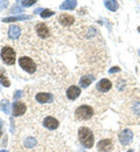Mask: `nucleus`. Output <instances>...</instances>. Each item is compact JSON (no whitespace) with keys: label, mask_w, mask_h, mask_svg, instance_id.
I'll return each mask as SVG.
<instances>
[{"label":"nucleus","mask_w":140,"mask_h":152,"mask_svg":"<svg viewBox=\"0 0 140 152\" xmlns=\"http://www.w3.org/2000/svg\"><path fill=\"white\" fill-rule=\"evenodd\" d=\"M7 1H0V10H2V8H5V7H7Z\"/></svg>","instance_id":"b1692460"},{"label":"nucleus","mask_w":140,"mask_h":152,"mask_svg":"<svg viewBox=\"0 0 140 152\" xmlns=\"http://www.w3.org/2000/svg\"><path fill=\"white\" fill-rule=\"evenodd\" d=\"M127 152H133V151H132V150H128V151H127Z\"/></svg>","instance_id":"c756f323"},{"label":"nucleus","mask_w":140,"mask_h":152,"mask_svg":"<svg viewBox=\"0 0 140 152\" xmlns=\"http://www.w3.org/2000/svg\"><path fill=\"white\" fill-rule=\"evenodd\" d=\"M92 81H94L92 76H84V77H82L80 80V86L82 88H88L91 84Z\"/></svg>","instance_id":"f3484780"},{"label":"nucleus","mask_w":140,"mask_h":152,"mask_svg":"<svg viewBox=\"0 0 140 152\" xmlns=\"http://www.w3.org/2000/svg\"><path fill=\"white\" fill-rule=\"evenodd\" d=\"M132 139H133V132L131 130H128V129H125V130H123L119 133V140L123 145L131 144Z\"/></svg>","instance_id":"423d86ee"},{"label":"nucleus","mask_w":140,"mask_h":152,"mask_svg":"<svg viewBox=\"0 0 140 152\" xmlns=\"http://www.w3.org/2000/svg\"><path fill=\"white\" fill-rule=\"evenodd\" d=\"M35 32H36V34H38L41 39H48L50 37V31H49V28L47 27L46 23H42V22L36 25Z\"/></svg>","instance_id":"39448f33"},{"label":"nucleus","mask_w":140,"mask_h":152,"mask_svg":"<svg viewBox=\"0 0 140 152\" xmlns=\"http://www.w3.org/2000/svg\"><path fill=\"white\" fill-rule=\"evenodd\" d=\"M22 96H23V91H21V90H18L14 93V98H20Z\"/></svg>","instance_id":"5701e85b"},{"label":"nucleus","mask_w":140,"mask_h":152,"mask_svg":"<svg viewBox=\"0 0 140 152\" xmlns=\"http://www.w3.org/2000/svg\"><path fill=\"white\" fill-rule=\"evenodd\" d=\"M29 15H19V17H9L2 19V22H14V21H21V20H29Z\"/></svg>","instance_id":"dca6fc26"},{"label":"nucleus","mask_w":140,"mask_h":152,"mask_svg":"<svg viewBox=\"0 0 140 152\" xmlns=\"http://www.w3.org/2000/svg\"><path fill=\"white\" fill-rule=\"evenodd\" d=\"M42 124H43L44 128H47V129H49V130H55V129L59 128L60 122H59L56 118H54V117H52V116H48V117H46V118L43 119Z\"/></svg>","instance_id":"1a4fd4ad"},{"label":"nucleus","mask_w":140,"mask_h":152,"mask_svg":"<svg viewBox=\"0 0 140 152\" xmlns=\"http://www.w3.org/2000/svg\"><path fill=\"white\" fill-rule=\"evenodd\" d=\"M0 152H7L6 150H2V151H0Z\"/></svg>","instance_id":"c85d7f7f"},{"label":"nucleus","mask_w":140,"mask_h":152,"mask_svg":"<svg viewBox=\"0 0 140 152\" xmlns=\"http://www.w3.org/2000/svg\"><path fill=\"white\" fill-rule=\"evenodd\" d=\"M97 149L99 152H111L113 150V143L111 139H102L97 144Z\"/></svg>","instance_id":"6e6552de"},{"label":"nucleus","mask_w":140,"mask_h":152,"mask_svg":"<svg viewBox=\"0 0 140 152\" xmlns=\"http://www.w3.org/2000/svg\"><path fill=\"white\" fill-rule=\"evenodd\" d=\"M94 116V109L89 105H81L75 110V118L80 121H89Z\"/></svg>","instance_id":"f03ea898"},{"label":"nucleus","mask_w":140,"mask_h":152,"mask_svg":"<svg viewBox=\"0 0 140 152\" xmlns=\"http://www.w3.org/2000/svg\"><path fill=\"white\" fill-rule=\"evenodd\" d=\"M19 64H20L21 68H22L26 73H28V74H33V73H35V70H36V64H35V62L28 56H21L20 58H19Z\"/></svg>","instance_id":"7ed1b4c3"},{"label":"nucleus","mask_w":140,"mask_h":152,"mask_svg":"<svg viewBox=\"0 0 140 152\" xmlns=\"http://www.w3.org/2000/svg\"><path fill=\"white\" fill-rule=\"evenodd\" d=\"M34 4H36V1H32V0H29V1H21V6H23V7H29V6H32V5H34Z\"/></svg>","instance_id":"4be33fe9"},{"label":"nucleus","mask_w":140,"mask_h":152,"mask_svg":"<svg viewBox=\"0 0 140 152\" xmlns=\"http://www.w3.org/2000/svg\"><path fill=\"white\" fill-rule=\"evenodd\" d=\"M116 72H119V68H118V67H113V68L110 69V73H111V74H112V73H116Z\"/></svg>","instance_id":"393cba45"},{"label":"nucleus","mask_w":140,"mask_h":152,"mask_svg":"<svg viewBox=\"0 0 140 152\" xmlns=\"http://www.w3.org/2000/svg\"><path fill=\"white\" fill-rule=\"evenodd\" d=\"M138 32H140V26L138 27Z\"/></svg>","instance_id":"cd10ccee"},{"label":"nucleus","mask_w":140,"mask_h":152,"mask_svg":"<svg viewBox=\"0 0 140 152\" xmlns=\"http://www.w3.org/2000/svg\"><path fill=\"white\" fill-rule=\"evenodd\" d=\"M12 12H20V8H14Z\"/></svg>","instance_id":"a878e982"},{"label":"nucleus","mask_w":140,"mask_h":152,"mask_svg":"<svg viewBox=\"0 0 140 152\" xmlns=\"http://www.w3.org/2000/svg\"><path fill=\"white\" fill-rule=\"evenodd\" d=\"M2 134V130H1V123H0V136Z\"/></svg>","instance_id":"bb28decb"},{"label":"nucleus","mask_w":140,"mask_h":152,"mask_svg":"<svg viewBox=\"0 0 140 152\" xmlns=\"http://www.w3.org/2000/svg\"><path fill=\"white\" fill-rule=\"evenodd\" d=\"M25 111H26V104L25 103L18 101L13 104V116H21V115L25 114Z\"/></svg>","instance_id":"ddd939ff"},{"label":"nucleus","mask_w":140,"mask_h":152,"mask_svg":"<svg viewBox=\"0 0 140 152\" xmlns=\"http://www.w3.org/2000/svg\"><path fill=\"white\" fill-rule=\"evenodd\" d=\"M80 95H81V89L78 87H76V86H71L67 90V97L69 99H71V101L76 99Z\"/></svg>","instance_id":"f8f14e48"},{"label":"nucleus","mask_w":140,"mask_h":152,"mask_svg":"<svg viewBox=\"0 0 140 152\" xmlns=\"http://www.w3.org/2000/svg\"><path fill=\"white\" fill-rule=\"evenodd\" d=\"M1 110L5 114H9V102L7 99H2L1 101Z\"/></svg>","instance_id":"aec40b11"},{"label":"nucleus","mask_w":140,"mask_h":152,"mask_svg":"<svg viewBox=\"0 0 140 152\" xmlns=\"http://www.w3.org/2000/svg\"><path fill=\"white\" fill-rule=\"evenodd\" d=\"M53 14H54V12L50 11V10H43V11L41 12V17H42V18H48V17H52Z\"/></svg>","instance_id":"412c9836"},{"label":"nucleus","mask_w":140,"mask_h":152,"mask_svg":"<svg viewBox=\"0 0 140 152\" xmlns=\"http://www.w3.org/2000/svg\"><path fill=\"white\" fill-rule=\"evenodd\" d=\"M0 55H1L2 61L6 64L13 66L15 63V52H14L13 48H11V47H4L1 49V54Z\"/></svg>","instance_id":"20e7f679"},{"label":"nucleus","mask_w":140,"mask_h":152,"mask_svg":"<svg viewBox=\"0 0 140 152\" xmlns=\"http://www.w3.org/2000/svg\"><path fill=\"white\" fill-rule=\"evenodd\" d=\"M96 88H97V90H98V91H102V93H107V91L112 88V83H111V81H110V80H107V78H102L99 82L97 83Z\"/></svg>","instance_id":"9d476101"},{"label":"nucleus","mask_w":140,"mask_h":152,"mask_svg":"<svg viewBox=\"0 0 140 152\" xmlns=\"http://www.w3.org/2000/svg\"><path fill=\"white\" fill-rule=\"evenodd\" d=\"M76 6H77V1L76 0H71V1H64L60 6V8L63 10V11L64 10H69L70 11V10H74Z\"/></svg>","instance_id":"2eb2a0df"},{"label":"nucleus","mask_w":140,"mask_h":152,"mask_svg":"<svg viewBox=\"0 0 140 152\" xmlns=\"http://www.w3.org/2000/svg\"><path fill=\"white\" fill-rule=\"evenodd\" d=\"M0 83L2 84V86H5V87H9L11 86V82H9V80L6 77L5 75V73L0 69Z\"/></svg>","instance_id":"6ab92c4d"},{"label":"nucleus","mask_w":140,"mask_h":152,"mask_svg":"<svg viewBox=\"0 0 140 152\" xmlns=\"http://www.w3.org/2000/svg\"><path fill=\"white\" fill-rule=\"evenodd\" d=\"M35 101L39 104H46V103L53 102V95L47 91H40L35 95Z\"/></svg>","instance_id":"0eeeda50"},{"label":"nucleus","mask_w":140,"mask_h":152,"mask_svg":"<svg viewBox=\"0 0 140 152\" xmlns=\"http://www.w3.org/2000/svg\"><path fill=\"white\" fill-rule=\"evenodd\" d=\"M78 139L80 143L86 149H91L95 144V136L92 131L86 128V126H82L78 130Z\"/></svg>","instance_id":"f257e3e1"},{"label":"nucleus","mask_w":140,"mask_h":152,"mask_svg":"<svg viewBox=\"0 0 140 152\" xmlns=\"http://www.w3.org/2000/svg\"><path fill=\"white\" fill-rule=\"evenodd\" d=\"M20 35H21V29L19 26H17V25L9 26V28H8V37H9V39L18 40V39L20 38Z\"/></svg>","instance_id":"9b49d317"},{"label":"nucleus","mask_w":140,"mask_h":152,"mask_svg":"<svg viewBox=\"0 0 140 152\" xmlns=\"http://www.w3.org/2000/svg\"><path fill=\"white\" fill-rule=\"evenodd\" d=\"M104 4H105V7H106L107 10H110V11H112V12L117 11V10H118V7H119L118 2H117V1H115V0H109V1H105Z\"/></svg>","instance_id":"a211bd4d"},{"label":"nucleus","mask_w":140,"mask_h":152,"mask_svg":"<svg viewBox=\"0 0 140 152\" xmlns=\"http://www.w3.org/2000/svg\"><path fill=\"white\" fill-rule=\"evenodd\" d=\"M59 20H60L61 25L65 26V27L71 26L75 22V18L73 15H70V14H61L60 17H59Z\"/></svg>","instance_id":"4468645a"}]
</instances>
